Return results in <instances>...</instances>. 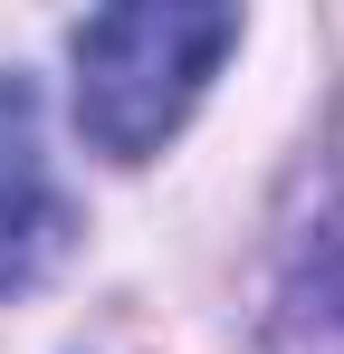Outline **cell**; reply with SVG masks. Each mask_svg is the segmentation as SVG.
Listing matches in <instances>:
<instances>
[{
	"mask_svg": "<svg viewBox=\"0 0 344 354\" xmlns=\"http://www.w3.org/2000/svg\"><path fill=\"white\" fill-rule=\"evenodd\" d=\"M67 192L48 182L39 153V96L29 77H0V297L39 288L57 259H67Z\"/></svg>",
	"mask_w": 344,
	"mask_h": 354,
	"instance_id": "7a4b0ae2",
	"label": "cell"
},
{
	"mask_svg": "<svg viewBox=\"0 0 344 354\" xmlns=\"http://www.w3.org/2000/svg\"><path fill=\"white\" fill-rule=\"evenodd\" d=\"M229 48H239L229 10H182V0L96 10L77 29V134L115 163H144L201 106V86Z\"/></svg>",
	"mask_w": 344,
	"mask_h": 354,
	"instance_id": "6da1fadb",
	"label": "cell"
}]
</instances>
